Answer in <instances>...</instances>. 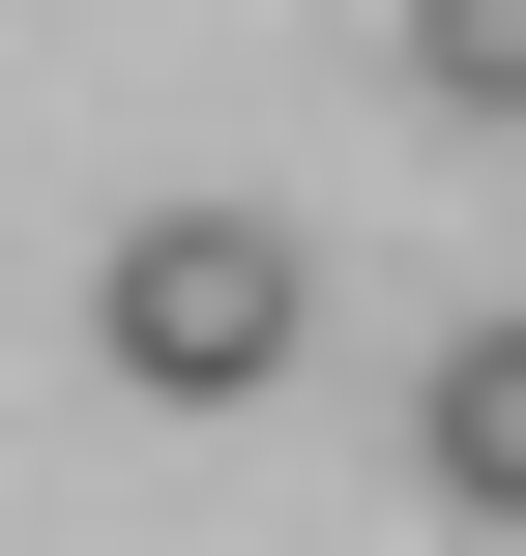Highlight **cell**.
<instances>
[{
    "label": "cell",
    "instance_id": "1",
    "mask_svg": "<svg viewBox=\"0 0 526 556\" xmlns=\"http://www.w3.org/2000/svg\"><path fill=\"white\" fill-rule=\"evenodd\" d=\"M88 323H117V381H176V410H234V381H293V323H322V264H293L264 205H146Z\"/></svg>",
    "mask_w": 526,
    "mask_h": 556
},
{
    "label": "cell",
    "instance_id": "3",
    "mask_svg": "<svg viewBox=\"0 0 526 556\" xmlns=\"http://www.w3.org/2000/svg\"><path fill=\"white\" fill-rule=\"evenodd\" d=\"M410 88L439 117H526V0H410Z\"/></svg>",
    "mask_w": 526,
    "mask_h": 556
},
{
    "label": "cell",
    "instance_id": "2",
    "mask_svg": "<svg viewBox=\"0 0 526 556\" xmlns=\"http://www.w3.org/2000/svg\"><path fill=\"white\" fill-rule=\"evenodd\" d=\"M410 440H439V498H469V528H526V323H469V352L410 381Z\"/></svg>",
    "mask_w": 526,
    "mask_h": 556
}]
</instances>
